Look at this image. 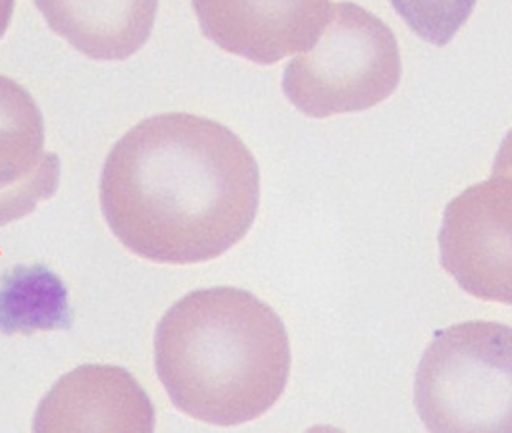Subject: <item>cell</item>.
I'll use <instances>...</instances> for the list:
<instances>
[{"label":"cell","instance_id":"1","mask_svg":"<svg viewBox=\"0 0 512 433\" xmlns=\"http://www.w3.org/2000/svg\"><path fill=\"white\" fill-rule=\"evenodd\" d=\"M260 172L231 129L168 112L143 120L114 145L101 176L104 220L141 258L197 264L251 230Z\"/></svg>","mask_w":512,"mask_h":433},{"label":"cell","instance_id":"2","mask_svg":"<svg viewBox=\"0 0 512 433\" xmlns=\"http://www.w3.org/2000/svg\"><path fill=\"white\" fill-rule=\"evenodd\" d=\"M158 378L174 407L212 426H239L276 405L291 372L282 318L235 287L193 291L160 320Z\"/></svg>","mask_w":512,"mask_h":433},{"label":"cell","instance_id":"3","mask_svg":"<svg viewBox=\"0 0 512 433\" xmlns=\"http://www.w3.org/2000/svg\"><path fill=\"white\" fill-rule=\"evenodd\" d=\"M414 403L430 432H512V328L466 322L437 333Z\"/></svg>","mask_w":512,"mask_h":433},{"label":"cell","instance_id":"4","mask_svg":"<svg viewBox=\"0 0 512 433\" xmlns=\"http://www.w3.org/2000/svg\"><path fill=\"white\" fill-rule=\"evenodd\" d=\"M401 72L393 31L357 4L339 2L318 41L287 64L283 93L305 116L330 118L389 99Z\"/></svg>","mask_w":512,"mask_h":433},{"label":"cell","instance_id":"5","mask_svg":"<svg viewBox=\"0 0 512 433\" xmlns=\"http://www.w3.org/2000/svg\"><path fill=\"white\" fill-rule=\"evenodd\" d=\"M439 255L468 295L512 305V176H491L447 204Z\"/></svg>","mask_w":512,"mask_h":433},{"label":"cell","instance_id":"6","mask_svg":"<svg viewBox=\"0 0 512 433\" xmlns=\"http://www.w3.org/2000/svg\"><path fill=\"white\" fill-rule=\"evenodd\" d=\"M206 39L256 64H276L318 41L330 0H193Z\"/></svg>","mask_w":512,"mask_h":433},{"label":"cell","instance_id":"7","mask_svg":"<svg viewBox=\"0 0 512 433\" xmlns=\"http://www.w3.org/2000/svg\"><path fill=\"white\" fill-rule=\"evenodd\" d=\"M60 158L45 149V120L26 89L0 76V228L58 189Z\"/></svg>","mask_w":512,"mask_h":433},{"label":"cell","instance_id":"8","mask_svg":"<svg viewBox=\"0 0 512 433\" xmlns=\"http://www.w3.org/2000/svg\"><path fill=\"white\" fill-rule=\"evenodd\" d=\"M35 430H154V410L128 372L114 366H83L47 395Z\"/></svg>","mask_w":512,"mask_h":433},{"label":"cell","instance_id":"9","mask_svg":"<svg viewBox=\"0 0 512 433\" xmlns=\"http://www.w3.org/2000/svg\"><path fill=\"white\" fill-rule=\"evenodd\" d=\"M47 24L76 51L118 62L139 51L153 33L158 0H35Z\"/></svg>","mask_w":512,"mask_h":433},{"label":"cell","instance_id":"10","mask_svg":"<svg viewBox=\"0 0 512 433\" xmlns=\"http://www.w3.org/2000/svg\"><path fill=\"white\" fill-rule=\"evenodd\" d=\"M478 0H391L403 22L426 43L445 47L461 31Z\"/></svg>","mask_w":512,"mask_h":433},{"label":"cell","instance_id":"11","mask_svg":"<svg viewBox=\"0 0 512 433\" xmlns=\"http://www.w3.org/2000/svg\"><path fill=\"white\" fill-rule=\"evenodd\" d=\"M491 176H512V129L497 151Z\"/></svg>","mask_w":512,"mask_h":433},{"label":"cell","instance_id":"12","mask_svg":"<svg viewBox=\"0 0 512 433\" xmlns=\"http://www.w3.org/2000/svg\"><path fill=\"white\" fill-rule=\"evenodd\" d=\"M14 2L16 0H0V39L4 37L6 29L10 26V20L14 14Z\"/></svg>","mask_w":512,"mask_h":433}]
</instances>
